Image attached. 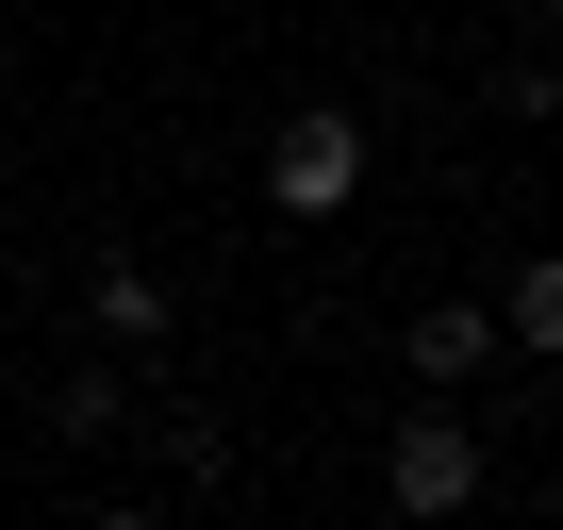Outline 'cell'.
Listing matches in <instances>:
<instances>
[{
  "label": "cell",
  "mask_w": 563,
  "mask_h": 530,
  "mask_svg": "<svg viewBox=\"0 0 563 530\" xmlns=\"http://www.w3.org/2000/svg\"><path fill=\"white\" fill-rule=\"evenodd\" d=\"M497 349H530V365H563V249H547V265H514V283H497Z\"/></svg>",
  "instance_id": "5b68a950"
},
{
  "label": "cell",
  "mask_w": 563,
  "mask_h": 530,
  "mask_svg": "<svg viewBox=\"0 0 563 530\" xmlns=\"http://www.w3.org/2000/svg\"><path fill=\"white\" fill-rule=\"evenodd\" d=\"M481 481H497L481 415H448V398H431V415H398V448H382V497H398V514H464Z\"/></svg>",
  "instance_id": "7a4b0ae2"
},
{
  "label": "cell",
  "mask_w": 563,
  "mask_h": 530,
  "mask_svg": "<svg viewBox=\"0 0 563 530\" xmlns=\"http://www.w3.org/2000/svg\"><path fill=\"white\" fill-rule=\"evenodd\" d=\"M398 349H415V382H431V398H464V382L497 365V299H415V332H398Z\"/></svg>",
  "instance_id": "3957f363"
},
{
  "label": "cell",
  "mask_w": 563,
  "mask_h": 530,
  "mask_svg": "<svg viewBox=\"0 0 563 530\" xmlns=\"http://www.w3.org/2000/svg\"><path fill=\"white\" fill-rule=\"evenodd\" d=\"M84 332L100 349H166V283H150V265H100V283H84Z\"/></svg>",
  "instance_id": "277c9868"
},
{
  "label": "cell",
  "mask_w": 563,
  "mask_h": 530,
  "mask_svg": "<svg viewBox=\"0 0 563 530\" xmlns=\"http://www.w3.org/2000/svg\"><path fill=\"white\" fill-rule=\"evenodd\" d=\"M497 100H514V117H563V51H514V67H497Z\"/></svg>",
  "instance_id": "52a82bcc"
},
{
  "label": "cell",
  "mask_w": 563,
  "mask_h": 530,
  "mask_svg": "<svg viewBox=\"0 0 563 530\" xmlns=\"http://www.w3.org/2000/svg\"><path fill=\"white\" fill-rule=\"evenodd\" d=\"M265 199H282V216H349V199H365V117H349V100H299L282 150H265Z\"/></svg>",
  "instance_id": "6da1fadb"
},
{
  "label": "cell",
  "mask_w": 563,
  "mask_h": 530,
  "mask_svg": "<svg viewBox=\"0 0 563 530\" xmlns=\"http://www.w3.org/2000/svg\"><path fill=\"white\" fill-rule=\"evenodd\" d=\"M100 431H133V382H117V349L51 382V448H100Z\"/></svg>",
  "instance_id": "8992f818"
}]
</instances>
